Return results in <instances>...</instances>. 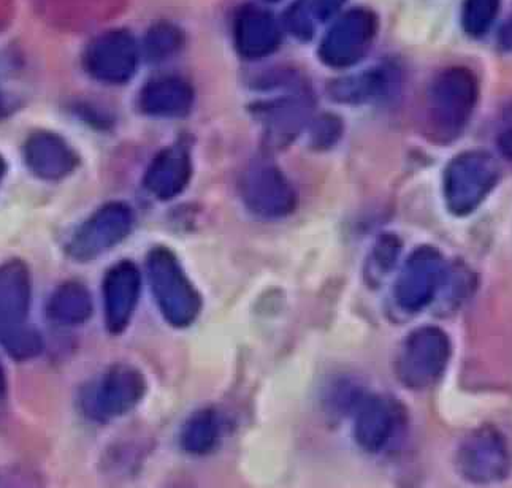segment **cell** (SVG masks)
<instances>
[{
    "label": "cell",
    "instance_id": "obj_32",
    "mask_svg": "<svg viewBox=\"0 0 512 488\" xmlns=\"http://www.w3.org/2000/svg\"><path fill=\"white\" fill-rule=\"evenodd\" d=\"M272 2H276V0H272Z\"/></svg>",
    "mask_w": 512,
    "mask_h": 488
},
{
    "label": "cell",
    "instance_id": "obj_10",
    "mask_svg": "<svg viewBox=\"0 0 512 488\" xmlns=\"http://www.w3.org/2000/svg\"><path fill=\"white\" fill-rule=\"evenodd\" d=\"M134 214L126 203H108L102 206L78 230L70 244V254L78 260L96 259L113 248L130 232Z\"/></svg>",
    "mask_w": 512,
    "mask_h": 488
},
{
    "label": "cell",
    "instance_id": "obj_14",
    "mask_svg": "<svg viewBox=\"0 0 512 488\" xmlns=\"http://www.w3.org/2000/svg\"><path fill=\"white\" fill-rule=\"evenodd\" d=\"M400 425V412L394 401L383 397H367L357 406L354 436L360 447L379 452L394 439Z\"/></svg>",
    "mask_w": 512,
    "mask_h": 488
},
{
    "label": "cell",
    "instance_id": "obj_3",
    "mask_svg": "<svg viewBox=\"0 0 512 488\" xmlns=\"http://www.w3.org/2000/svg\"><path fill=\"white\" fill-rule=\"evenodd\" d=\"M500 180V167L486 151H465L455 156L444 173V199L455 216L478 210Z\"/></svg>",
    "mask_w": 512,
    "mask_h": 488
},
{
    "label": "cell",
    "instance_id": "obj_24",
    "mask_svg": "<svg viewBox=\"0 0 512 488\" xmlns=\"http://www.w3.org/2000/svg\"><path fill=\"white\" fill-rule=\"evenodd\" d=\"M386 77L381 73H368L354 80H344L333 86V96L343 102H360V100L370 99L386 88Z\"/></svg>",
    "mask_w": 512,
    "mask_h": 488
},
{
    "label": "cell",
    "instance_id": "obj_11",
    "mask_svg": "<svg viewBox=\"0 0 512 488\" xmlns=\"http://www.w3.org/2000/svg\"><path fill=\"white\" fill-rule=\"evenodd\" d=\"M137 61L135 40L123 31L100 35L86 53L89 73L105 83H124L132 78L137 69Z\"/></svg>",
    "mask_w": 512,
    "mask_h": 488
},
{
    "label": "cell",
    "instance_id": "obj_9",
    "mask_svg": "<svg viewBox=\"0 0 512 488\" xmlns=\"http://www.w3.org/2000/svg\"><path fill=\"white\" fill-rule=\"evenodd\" d=\"M246 206L260 218H284L297 205L294 187L275 165L257 164L249 168L241 181Z\"/></svg>",
    "mask_w": 512,
    "mask_h": 488
},
{
    "label": "cell",
    "instance_id": "obj_29",
    "mask_svg": "<svg viewBox=\"0 0 512 488\" xmlns=\"http://www.w3.org/2000/svg\"><path fill=\"white\" fill-rule=\"evenodd\" d=\"M501 45L505 46L506 50L512 51V21H509L500 32Z\"/></svg>",
    "mask_w": 512,
    "mask_h": 488
},
{
    "label": "cell",
    "instance_id": "obj_19",
    "mask_svg": "<svg viewBox=\"0 0 512 488\" xmlns=\"http://www.w3.org/2000/svg\"><path fill=\"white\" fill-rule=\"evenodd\" d=\"M48 314L62 325H78L88 321L92 314V300L88 289L80 283H65L51 297Z\"/></svg>",
    "mask_w": 512,
    "mask_h": 488
},
{
    "label": "cell",
    "instance_id": "obj_12",
    "mask_svg": "<svg viewBox=\"0 0 512 488\" xmlns=\"http://www.w3.org/2000/svg\"><path fill=\"white\" fill-rule=\"evenodd\" d=\"M145 395V379L129 365H116L105 373L92 397V409L99 417H118L134 408Z\"/></svg>",
    "mask_w": 512,
    "mask_h": 488
},
{
    "label": "cell",
    "instance_id": "obj_1",
    "mask_svg": "<svg viewBox=\"0 0 512 488\" xmlns=\"http://www.w3.org/2000/svg\"><path fill=\"white\" fill-rule=\"evenodd\" d=\"M31 278L18 260L0 267V344L18 360L32 359L43 349L42 336L29 324Z\"/></svg>",
    "mask_w": 512,
    "mask_h": 488
},
{
    "label": "cell",
    "instance_id": "obj_5",
    "mask_svg": "<svg viewBox=\"0 0 512 488\" xmlns=\"http://www.w3.org/2000/svg\"><path fill=\"white\" fill-rule=\"evenodd\" d=\"M451 357L449 336L438 327H422L406 338L397 373L409 389H427L441 378Z\"/></svg>",
    "mask_w": 512,
    "mask_h": 488
},
{
    "label": "cell",
    "instance_id": "obj_20",
    "mask_svg": "<svg viewBox=\"0 0 512 488\" xmlns=\"http://www.w3.org/2000/svg\"><path fill=\"white\" fill-rule=\"evenodd\" d=\"M344 0H299L287 13L289 31L300 39H311L318 24L325 23Z\"/></svg>",
    "mask_w": 512,
    "mask_h": 488
},
{
    "label": "cell",
    "instance_id": "obj_16",
    "mask_svg": "<svg viewBox=\"0 0 512 488\" xmlns=\"http://www.w3.org/2000/svg\"><path fill=\"white\" fill-rule=\"evenodd\" d=\"M191 172L188 151L181 146H172L154 157L145 175V186L159 199H173L188 186Z\"/></svg>",
    "mask_w": 512,
    "mask_h": 488
},
{
    "label": "cell",
    "instance_id": "obj_26",
    "mask_svg": "<svg viewBox=\"0 0 512 488\" xmlns=\"http://www.w3.org/2000/svg\"><path fill=\"white\" fill-rule=\"evenodd\" d=\"M341 134V124L335 116H324L313 129V143L318 148L335 145Z\"/></svg>",
    "mask_w": 512,
    "mask_h": 488
},
{
    "label": "cell",
    "instance_id": "obj_13",
    "mask_svg": "<svg viewBox=\"0 0 512 488\" xmlns=\"http://www.w3.org/2000/svg\"><path fill=\"white\" fill-rule=\"evenodd\" d=\"M140 271L130 262H121L108 271L104 281L105 319L111 333H121L129 324L140 297Z\"/></svg>",
    "mask_w": 512,
    "mask_h": 488
},
{
    "label": "cell",
    "instance_id": "obj_6",
    "mask_svg": "<svg viewBox=\"0 0 512 488\" xmlns=\"http://www.w3.org/2000/svg\"><path fill=\"white\" fill-rule=\"evenodd\" d=\"M446 264L438 249L422 246L409 256L403 265L397 284L395 300L408 313L427 308L443 286Z\"/></svg>",
    "mask_w": 512,
    "mask_h": 488
},
{
    "label": "cell",
    "instance_id": "obj_2",
    "mask_svg": "<svg viewBox=\"0 0 512 488\" xmlns=\"http://www.w3.org/2000/svg\"><path fill=\"white\" fill-rule=\"evenodd\" d=\"M479 99V84L465 67L438 73L428 91V122L436 140L451 142L462 134Z\"/></svg>",
    "mask_w": 512,
    "mask_h": 488
},
{
    "label": "cell",
    "instance_id": "obj_17",
    "mask_svg": "<svg viewBox=\"0 0 512 488\" xmlns=\"http://www.w3.org/2000/svg\"><path fill=\"white\" fill-rule=\"evenodd\" d=\"M26 162L40 178L59 180L77 167L78 159L61 137L40 132L26 143Z\"/></svg>",
    "mask_w": 512,
    "mask_h": 488
},
{
    "label": "cell",
    "instance_id": "obj_18",
    "mask_svg": "<svg viewBox=\"0 0 512 488\" xmlns=\"http://www.w3.org/2000/svg\"><path fill=\"white\" fill-rule=\"evenodd\" d=\"M194 91L181 78L167 77L146 84L140 97L142 110L148 115L178 118L191 110Z\"/></svg>",
    "mask_w": 512,
    "mask_h": 488
},
{
    "label": "cell",
    "instance_id": "obj_8",
    "mask_svg": "<svg viewBox=\"0 0 512 488\" xmlns=\"http://www.w3.org/2000/svg\"><path fill=\"white\" fill-rule=\"evenodd\" d=\"M378 32L375 13L354 8L337 21L322 42V61L332 67H349L367 54Z\"/></svg>",
    "mask_w": 512,
    "mask_h": 488
},
{
    "label": "cell",
    "instance_id": "obj_22",
    "mask_svg": "<svg viewBox=\"0 0 512 488\" xmlns=\"http://www.w3.org/2000/svg\"><path fill=\"white\" fill-rule=\"evenodd\" d=\"M306 115V103L297 99L279 100L270 105L267 113L268 132L270 138L278 145L297 135Z\"/></svg>",
    "mask_w": 512,
    "mask_h": 488
},
{
    "label": "cell",
    "instance_id": "obj_15",
    "mask_svg": "<svg viewBox=\"0 0 512 488\" xmlns=\"http://www.w3.org/2000/svg\"><path fill=\"white\" fill-rule=\"evenodd\" d=\"M235 40L238 50L245 58L259 59L278 48L281 32L270 13L249 5L238 13Z\"/></svg>",
    "mask_w": 512,
    "mask_h": 488
},
{
    "label": "cell",
    "instance_id": "obj_4",
    "mask_svg": "<svg viewBox=\"0 0 512 488\" xmlns=\"http://www.w3.org/2000/svg\"><path fill=\"white\" fill-rule=\"evenodd\" d=\"M148 276L157 306L175 327H188L199 316L200 297L172 252L154 249L148 259Z\"/></svg>",
    "mask_w": 512,
    "mask_h": 488
},
{
    "label": "cell",
    "instance_id": "obj_7",
    "mask_svg": "<svg viewBox=\"0 0 512 488\" xmlns=\"http://www.w3.org/2000/svg\"><path fill=\"white\" fill-rule=\"evenodd\" d=\"M457 465L460 474L474 484L501 481L511 468L508 443L495 428H479L460 444Z\"/></svg>",
    "mask_w": 512,
    "mask_h": 488
},
{
    "label": "cell",
    "instance_id": "obj_31",
    "mask_svg": "<svg viewBox=\"0 0 512 488\" xmlns=\"http://www.w3.org/2000/svg\"><path fill=\"white\" fill-rule=\"evenodd\" d=\"M5 173V162L2 161V157H0V180H2V176Z\"/></svg>",
    "mask_w": 512,
    "mask_h": 488
},
{
    "label": "cell",
    "instance_id": "obj_21",
    "mask_svg": "<svg viewBox=\"0 0 512 488\" xmlns=\"http://www.w3.org/2000/svg\"><path fill=\"white\" fill-rule=\"evenodd\" d=\"M219 439V420L211 409L195 412L181 430V446L192 455H205Z\"/></svg>",
    "mask_w": 512,
    "mask_h": 488
},
{
    "label": "cell",
    "instance_id": "obj_28",
    "mask_svg": "<svg viewBox=\"0 0 512 488\" xmlns=\"http://www.w3.org/2000/svg\"><path fill=\"white\" fill-rule=\"evenodd\" d=\"M498 149H500L501 156L506 157L508 161H512V127L505 130L503 134L498 137Z\"/></svg>",
    "mask_w": 512,
    "mask_h": 488
},
{
    "label": "cell",
    "instance_id": "obj_27",
    "mask_svg": "<svg viewBox=\"0 0 512 488\" xmlns=\"http://www.w3.org/2000/svg\"><path fill=\"white\" fill-rule=\"evenodd\" d=\"M398 252H400V243L397 238L390 237V235L381 238L375 249V262L379 270L389 271L394 267Z\"/></svg>",
    "mask_w": 512,
    "mask_h": 488
},
{
    "label": "cell",
    "instance_id": "obj_23",
    "mask_svg": "<svg viewBox=\"0 0 512 488\" xmlns=\"http://www.w3.org/2000/svg\"><path fill=\"white\" fill-rule=\"evenodd\" d=\"M501 0H465L462 23L471 37L487 34L497 20Z\"/></svg>",
    "mask_w": 512,
    "mask_h": 488
},
{
    "label": "cell",
    "instance_id": "obj_25",
    "mask_svg": "<svg viewBox=\"0 0 512 488\" xmlns=\"http://www.w3.org/2000/svg\"><path fill=\"white\" fill-rule=\"evenodd\" d=\"M183 45V34L172 24L161 23L151 29L146 37V54L153 61L170 58Z\"/></svg>",
    "mask_w": 512,
    "mask_h": 488
},
{
    "label": "cell",
    "instance_id": "obj_30",
    "mask_svg": "<svg viewBox=\"0 0 512 488\" xmlns=\"http://www.w3.org/2000/svg\"><path fill=\"white\" fill-rule=\"evenodd\" d=\"M5 392V376L4 371L0 368V401H2V397H4Z\"/></svg>",
    "mask_w": 512,
    "mask_h": 488
}]
</instances>
